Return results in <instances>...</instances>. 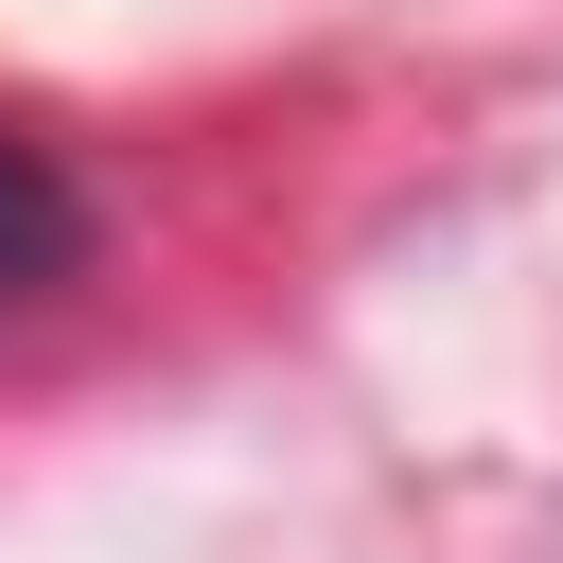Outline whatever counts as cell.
<instances>
[{
    "label": "cell",
    "mask_w": 563,
    "mask_h": 563,
    "mask_svg": "<svg viewBox=\"0 0 563 563\" xmlns=\"http://www.w3.org/2000/svg\"><path fill=\"white\" fill-rule=\"evenodd\" d=\"M70 246H88V211H70V176L0 123V299H35V282H70Z\"/></svg>",
    "instance_id": "6da1fadb"
}]
</instances>
